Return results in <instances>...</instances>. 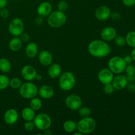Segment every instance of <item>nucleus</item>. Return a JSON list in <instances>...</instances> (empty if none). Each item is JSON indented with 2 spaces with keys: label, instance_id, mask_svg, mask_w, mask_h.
Instances as JSON below:
<instances>
[{
  "label": "nucleus",
  "instance_id": "1",
  "mask_svg": "<svg viewBox=\"0 0 135 135\" xmlns=\"http://www.w3.org/2000/svg\"><path fill=\"white\" fill-rule=\"evenodd\" d=\"M88 52L94 57L102 58L108 56L112 51L109 45L104 40H94L90 42L88 46Z\"/></svg>",
  "mask_w": 135,
  "mask_h": 135
},
{
  "label": "nucleus",
  "instance_id": "2",
  "mask_svg": "<svg viewBox=\"0 0 135 135\" xmlns=\"http://www.w3.org/2000/svg\"><path fill=\"white\" fill-rule=\"evenodd\" d=\"M76 84V79L72 73L66 71L61 74L59 76V88L64 91H69L75 87Z\"/></svg>",
  "mask_w": 135,
  "mask_h": 135
},
{
  "label": "nucleus",
  "instance_id": "3",
  "mask_svg": "<svg viewBox=\"0 0 135 135\" xmlns=\"http://www.w3.org/2000/svg\"><path fill=\"white\" fill-rule=\"evenodd\" d=\"M67 16L64 12L55 11L47 16V24L52 28H59L65 24Z\"/></svg>",
  "mask_w": 135,
  "mask_h": 135
},
{
  "label": "nucleus",
  "instance_id": "4",
  "mask_svg": "<svg viewBox=\"0 0 135 135\" xmlns=\"http://www.w3.org/2000/svg\"><path fill=\"white\" fill-rule=\"evenodd\" d=\"M96 128V121L93 118L89 117H83L76 123V129L83 134L92 133Z\"/></svg>",
  "mask_w": 135,
  "mask_h": 135
},
{
  "label": "nucleus",
  "instance_id": "5",
  "mask_svg": "<svg viewBox=\"0 0 135 135\" xmlns=\"http://www.w3.org/2000/svg\"><path fill=\"white\" fill-rule=\"evenodd\" d=\"M126 62L123 57L114 56L111 58L108 62V68L113 74L119 75L124 72L127 66Z\"/></svg>",
  "mask_w": 135,
  "mask_h": 135
},
{
  "label": "nucleus",
  "instance_id": "6",
  "mask_svg": "<svg viewBox=\"0 0 135 135\" xmlns=\"http://www.w3.org/2000/svg\"><path fill=\"white\" fill-rule=\"evenodd\" d=\"M38 87L32 83H25L22 84L19 88V94L23 98L32 99L38 94Z\"/></svg>",
  "mask_w": 135,
  "mask_h": 135
},
{
  "label": "nucleus",
  "instance_id": "7",
  "mask_svg": "<svg viewBox=\"0 0 135 135\" xmlns=\"http://www.w3.org/2000/svg\"><path fill=\"white\" fill-rule=\"evenodd\" d=\"M35 127L38 130L44 131L49 129L51 125V119L47 114L44 113L36 115L33 120Z\"/></svg>",
  "mask_w": 135,
  "mask_h": 135
},
{
  "label": "nucleus",
  "instance_id": "8",
  "mask_svg": "<svg viewBox=\"0 0 135 135\" xmlns=\"http://www.w3.org/2000/svg\"><path fill=\"white\" fill-rule=\"evenodd\" d=\"M25 25L21 18H15L12 20L8 26L9 33L13 36H19L24 32Z\"/></svg>",
  "mask_w": 135,
  "mask_h": 135
},
{
  "label": "nucleus",
  "instance_id": "9",
  "mask_svg": "<svg viewBox=\"0 0 135 135\" xmlns=\"http://www.w3.org/2000/svg\"><path fill=\"white\" fill-rule=\"evenodd\" d=\"M65 105L69 109L73 111H77L82 106L83 101L81 98L76 94L69 95L65 100Z\"/></svg>",
  "mask_w": 135,
  "mask_h": 135
},
{
  "label": "nucleus",
  "instance_id": "10",
  "mask_svg": "<svg viewBox=\"0 0 135 135\" xmlns=\"http://www.w3.org/2000/svg\"><path fill=\"white\" fill-rule=\"evenodd\" d=\"M21 75L25 80L27 81H32L36 79L37 71L32 65H27L22 67L21 70Z\"/></svg>",
  "mask_w": 135,
  "mask_h": 135
},
{
  "label": "nucleus",
  "instance_id": "11",
  "mask_svg": "<svg viewBox=\"0 0 135 135\" xmlns=\"http://www.w3.org/2000/svg\"><path fill=\"white\" fill-rule=\"evenodd\" d=\"M114 77V74L109 68H104L100 70L98 74V79L99 81L103 84L112 83Z\"/></svg>",
  "mask_w": 135,
  "mask_h": 135
},
{
  "label": "nucleus",
  "instance_id": "12",
  "mask_svg": "<svg viewBox=\"0 0 135 135\" xmlns=\"http://www.w3.org/2000/svg\"><path fill=\"white\" fill-rule=\"evenodd\" d=\"M129 83L125 75L119 74L117 76L113 77L112 81V85L114 87L115 90H121L126 88L127 85Z\"/></svg>",
  "mask_w": 135,
  "mask_h": 135
},
{
  "label": "nucleus",
  "instance_id": "13",
  "mask_svg": "<svg viewBox=\"0 0 135 135\" xmlns=\"http://www.w3.org/2000/svg\"><path fill=\"white\" fill-rule=\"evenodd\" d=\"M101 38L105 42H111L117 36V31L115 28L112 26H106L102 30Z\"/></svg>",
  "mask_w": 135,
  "mask_h": 135
},
{
  "label": "nucleus",
  "instance_id": "14",
  "mask_svg": "<svg viewBox=\"0 0 135 135\" xmlns=\"http://www.w3.org/2000/svg\"><path fill=\"white\" fill-rule=\"evenodd\" d=\"M18 119V113L15 109H9L5 112L3 115L4 121L6 124L9 125L16 123Z\"/></svg>",
  "mask_w": 135,
  "mask_h": 135
},
{
  "label": "nucleus",
  "instance_id": "15",
  "mask_svg": "<svg viewBox=\"0 0 135 135\" xmlns=\"http://www.w3.org/2000/svg\"><path fill=\"white\" fill-rule=\"evenodd\" d=\"M111 13L112 12H111L110 9L108 6L103 5V6L99 7L96 9L95 16L98 21H105L110 17Z\"/></svg>",
  "mask_w": 135,
  "mask_h": 135
},
{
  "label": "nucleus",
  "instance_id": "16",
  "mask_svg": "<svg viewBox=\"0 0 135 135\" xmlns=\"http://www.w3.org/2000/svg\"><path fill=\"white\" fill-rule=\"evenodd\" d=\"M52 11V6L50 2L47 1H44L41 3L38 7L37 9V13L38 15L44 17H46L50 14Z\"/></svg>",
  "mask_w": 135,
  "mask_h": 135
},
{
  "label": "nucleus",
  "instance_id": "17",
  "mask_svg": "<svg viewBox=\"0 0 135 135\" xmlns=\"http://www.w3.org/2000/svg\"><path fill=\"white\" fill-rule=\"evenodd\" d=\"M38 60L42 65L48 67L53 63V56L49 51L43 50L38 55Z\"/></svg>",
  "mask_w": 135,
  "mask_h": 135
},
{
  "label": "nucleus",
  "instance_id": "18",
  "mask_svg": "<svg viewBox=\"0 0 135 135\" xmlns=\"http://www.w3.org/2000/svg\"><path fill=\"white\" fill-rule=\"evenodd\" d=\"M38 94L44 100L51 99L54 95V90L51 86L43 85L39 88Z\"/></svg>",
  "mask_w": 135,
  "mask_h": 135
},
{
  "label": "nucleus",
  "instance_id": "19",
  "mask_svg": "<svg viewBox=\"0 0 135 135\" xmlns=\"http://www.w3.org/2000/svg\"><path fill=\"white\" fill-rule=\"evenodd\" d=\"M47 70V74L51 79H56L61 74V67L57 63H51Z\"/></svg>",
  "mask_w": 135,
  "mask_h": 135
},
{
  "label": "nucleus",
  "instance_id": "20",
  "mask_svg": "<svg viewBox=\"0 0 135 135\" xmlns=\"http://www.w3.org/2000/svg\"><path fill=\"white\" fill-rule=\"evenodd\" d=\"M38 52V45L34 42H30L25 47V54L28 58H34Z\"/></svg>",
  "mask_w": 135,
  "mask_h": 135
},
{
  "label": "nucleus",
  "instance_id": "21",
  "mask_svg": "<svg viewBox=\"0 0 135 135\" xmlns=\"http://www.w3.org/2000/svg\"><path fill=\"white\" fill-rule=\"evenodd\" d=\"M21 116L25 121H33L36 116L35 111L30 107H26L22 110Z\"/></svg>",
  "mask_w": 135,
  "mask_h": 135
},
{
  "label": "nucleus",
  "instance_id": "22",
  "mask_svg": "<svg viewBox=\"0 0 135 135\" xmlns=\"http://www.w3.org/2000/svg\"><path fill=\"white\" fill-rule=\"evenodd\" d=\"M22 46V42L21 38H18V36H15L9 41V47L12 51H18L21 50Z\"/></svg>",
  "mask_w": 135,
  "mask_h": 135
},
{
  "label": "nucleus",
  "instance_id": "23",
  "mask_svg": "<svg viewBox=\"0 0 135 135\" xmlns=\"http://www.w3.org/2000/svg\"><path fill=\"white\" fill-rule=\"evenodd\" d=\"M11 69V64L6 58L0 59V71L3 73H7Z\"/></svg>",
  "mask_w": 135,
  "mask_h": 135
},
{
  "label": "nucleus",
  "instance_id": "24",
  "mask_svg": "<svg viewBox=\"0 0 135 135\" xmlns=\"http://www.w3.org/2000/svg\"><path fill=\"white\" fill-rule=\"evenodd\" d=\"M63 129L68 133H74L76 130V123L72 120H67L63 123Z\"/></svg>",
  "mask_w": 135,
  "mask_h": 135
},
{
  "label": "nucleus",
  "instance_id": "25",
  "mask_svg": "<svg viewBox=\"0 0 135 135\" xmlns=\"http://www.w3.org/2000/svg\"><path fill=\"white\" fill-rule=\"evenodd\" d=\"M126 44L131 47H135V31H131L127 34Z\"/></svg>",
  "mask_w": 135,
  "mask_h": 135
},
{
  "label": "nucleus",
  "instance_id": "26",
  "mask_svg": "<svg viewBox=\"0 0 135 135\" xmlns=\"http://www.w3.org/2000/svg\"><path fill=\"white\" fill-rule=\"evenodd\" d=\"M42 106V100L38 98H33L30 100V107L34 111H38L41 109Z\"/></svg>",
  "mask_w": 135,
  "mask_h": 135
},
{
  "label": "nucleus",
  "instance_id": "27",
  "mask_svg": "<svg viewBox=\"0 0 135 135\" xmlns=\"http://www.w3.org/2000/svg\"><path fill=\"white\" fill-rule=\"evenodd\" d=\"M9 80L7 76L5 75H0V90H3L9 86Z\"/></svg>",
  "mask_w": 135,
  "mask_h": 135
},
{
  "label": "nucleus",
  "instance_id": "28",
  "mask_svg": "<svg viewBox=\"0 0 135 135\" xmlns=\"http://www.w3.org/2000/svg\"><path fill=\"white\" fill-rule=\"evenodd\" d=\"M78 112L79 114L80 115V117H89L91 114V110L88 107H80L79 109H78Z\"/></svg>",
  "mask_w": 135,
  "mask_h": 135
},
{
  "label": "nucleus",
  "instance_id": "29",
  "mask_svg": "<svg viewBox=\"0 0 135 135\" xmlns=\"http://www.w3.org/2000/svg\"><path fill=\"white\" fill-rule=\"evenodd\" d=\"M22 85V81L18 78H13L9 81V86L13 89H19Z\"/></svg>",
  "mask_w": 135,
  "mask_h": 135
},
{
  "label": "nucleus",
  "instance_id": "30",
  "mask_svg": "<svg viewBox=\"0 0 135 135\" xmlns=\"http://www.w3.org/2000/svg\"><path fill=\"white\" fill-rule=\"evenodd\" d=\"M115 41V44L116 46L118 47H123L126 44V40L125 37L123 36H116L115 39L113 40Z\"/></svg>",
  "mask_w": 135,
  "mask_h": 135
},
{
  "label": "nucleus",
  "instance_id": "31",
  "mask_svg": "<svg viewBox=\"0 0 135 135\" xmlns=\"http://www.w3.org/2000/svg\"><path fill=\"white\" fill-rule=\"evenodd\" d=\"M103 90H104V93L106 94L110 95L114 92L115 88L112 85V83H108V84H104V88H103Z\"/></svg>",
  "mask_w": 135,
  "mask_h": 135
},
{
  "label": "nucleus",
  "instance_id": "32",
  "mask_svg": "<svg viewBox=\"0 0 135 135\" xmlns=\"http://www.w3.org/2000/svg\"><path fill=\"white\" fill-rule=\"evenodd\" d=\"M68 7H69L68 3H67L66 1H65V0L60 1L57 5L58 10L62 12L66 11L68 9Z\"/></svg>",
  "mask_w": 135,
  "mask_h": 135
},
{
  "label": "nucleus",
  "instance_id": "33",
  "mask_svg": "<svg viewBox=\"0 0 135 135\" xmlns=\"http://www.w3.org/2000/svg\"><path fill=\"white\" fill-rule=\"evenodd\" d=\"M24 128H25V129L26 131H32L34 129V128H35V125H34L33 121H26L25 123V125H24Z\"/></svg>",
  "mask_w": 135,
  "mask_h": 135
},
{
  "label": "nucleus",
  "instance_id": "34",
  "mask_svg": "<svg viewBox=\"0 0 135 135\" xmlns=\"http://www.w3.org/2000/svg\"><path fill=\"white\" fill-rule=\"evenodd\" d=\"M125 72L126 74L127 75H133V74H135V66L134 65L131 64H127L125 68Z\"/></svg>",
  "mask_w": 135,
  "mask_h": 135
},
{
  "label": "nucleus",
  "instance_id": "35",
  "mask_svg": "<svg viewBox=\"0 0 135 135\" xmlns=\"http://www.w3.org/2000/svg\"><path fill=\"white\" fill-rule=\"evenodd\" d=\"M111 18L114 21H118L121 19V15L119 12H113L111 13Z\"/></svg>",
  "mask_w": 135,
  "mask_h": 135
},
{
  "label": "nucleus",
  "instance_id": "36",
  "mask_svg": "<svg viewBox=\"0 0 135 135\" xmlns=\"http://www.w3.org/2000/svg\"><path fill=\"white\" fill-rule=\"evenodd\" d=\"M9 15V12L5 7L0 9V17L3 18H7Z\"/></svg>",
  "mask_w": 135,
  "mask_h": 135
},
{
  "label": "nucleus",
  "instance_id": "37",
  "mask_svg": "<svg viewBox=\"0 0 135 135\" xmlns=\"http://www.w3.org/2000/svg\"><path fill=\"white\" fill-rule=\"evenodd\" d=\"M126 88H127V90L131 93H134L135 92V83L134 82L133 83H129L127 85Z\"/></svg>",
  "mask_w": 135,
  "mask_h": 135
},
{
  "label": "nucleus",
  "instance_id": "38",
  "mask_svg": "<svg viewBox=\"0 0 135 135\" xmlns=\"http://www.w3.org/2000/svg\"><path fill=\"white\" fill-rule=\"evenodd\" d=\"M19 36L22 42H28V40H30V36H29V34L27 32H23Z\"/></svg>",
  "mask_w": 135,
  "mask_h": 135
},
{
  "label": "nucleus",
  "instance_id": "39",
  "mask_svg": "<svg viewBox=\"0 0 135 135\" xmlns=\"http://www.w3.org/2000/svg\"><path fill=\"white\" fill-rule=\"evenodd\" d=\"M122 2L126 7H133L135 5V0H122Z\"/></svg>",
  "mask_w": 135,
  "mask_h": 135
},
{
  "label": "nucleus",
  "instance_id": "40",
  "mask_svg": "<svg viewBox=\"0 0 135 135\" xmlns=\"http://www.w3.org/2000/svg\"><path fill=\"white\" fill-rule=\"evenodd\" d=\"M34 22H35L36 25H38V26H40V25H42L44 22L43 17H41V16L38 15V17H36L35 20H34Z\"/></svg>",
  "mask_w": 135,
  "mask_h": 135
},
{
  "label": "nucleus",
  "instance_id": "41",
  "mask_svg": "<svg viewBox=\"0 0 135 135\" xmlns=\"http://www.w3.org/2000/svg\"><path fill=\"white\" fill-rule=\"evenodd\" d=\"M126 77L129 83H133V82L135 81V74H133V75H127L126 74Z\"/></svg>",
  "mask_w": 135,
  "mask_h": 135
},
{
  "label": "nucleus",
  "instance_id": "42",
  "mask_svg": "<svg viewBox=\"0 0 135 135\" xmlns=\"http://www.w3.org/2000/svg\"><path fill=\"white\" fill-rule=\"evenodd\" d=\"M123 59L125 60V61L126 62L127 64H130L133 61V59H132V57L131 55H126Z\"/></svg>",
  "mask_w": 135,
  "mask_h": 135
},
{
  "label": "nucleus",
  "instance_id": "43",
  "mask_svg": "<svg viewBox=\"0 0 135 135\" xmlns=\"http://www.w3.org/2000/svg\"><path fill=\"white\" fill-rule=\"evenodd\" d=\"M7 0H0V9L5 7L7 5Z\"/></svg>",
  "mask_w": 135,
  "mask_h": 135
},
{
  "label": "nucleus",
  "instance_id": "44",
  "mask_svg": "<svg viewBox=\"0 0 135 135\" xmlns=\"http://www.w3.org/2000/svg\"><path fill=\"white\" fill-rule=\"evenodd\" d=\"M131 56L132 59H133V61H135V47L133 49V50L131 51Z\"/></svg>",
  "mask_w": 135,
  "mask_h": 135
},
{
  "label": "nucleus",
  "instance_id": "45",
  "mask_svg": "<svg viewBox=\"0 0 135 135\" xmlns=\"http://www.w3.org/2000/svg\"><path fill=\"white\" fill-rule=\"evenodd\" d=\"M44 134L48 135V134H52V133H51V132L50 131V130H48V129H46V130H44Z\"/></svg>",
  "mask_w": 135,
  "mask_h": 135
},
{
  "label": "nucleus",
  "instance_id": "46",
  "mask_svg": "<svg viewBox=\"0 0 135 135\" xmlns=\"http://www.w3.org/2000/svg\"><path fill=\"white\" fill-rule=\"evenodd\" d=\"M36 80H38V81L40 80H42V76H41L40 75H38V74H37L36 76Z\"/></svg>",
  "mask_w": 135,
  "mask_h": 135
},
{
  "label": "nucleus",
  "instance_id": "47",
  "mask_svg": "<svg viewBox=\"0 0 135 135\" xmlns=\"http://www.w3.org/2000/svg\"><path fill=\"white\" fill-rule=\"evenodd\" d=\"M83 134H82L81 133H80L79 131H78L77 133H74V135H82Z\"/></svg>",
  "mask_w": 135,
  "mask_h": 135
}]
</instances>
